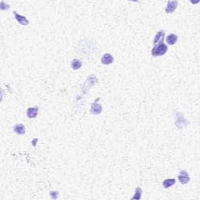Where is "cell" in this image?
Returning <instances> with one entry per match:
<instances>
[{"instance_id": "6da1fadb", "label": "cell", "mask_w": 200, "mask_h": 200, "mask_svg": "<svg viewBox=\"0 0 200 200\" xmlns=\"http://www.w3.org/2000/svg\"><path fill=\"white\" fill-rule=\"evenodd\" d=\"M168 50L167 46L164 44V42L162 43H160L157 46H154V47L152 49V56L154 57H160V56H164V54L167 53Z\"/></svg>"}, {"instance_id": "7a4b0ae2", "label": "cell", "mask_w": 200, "mask_h": 200, "mask_svg": "<svg viewBox=\"0 0 200 200\" xmlns=\"http://www.w3.org/2000/svg\"><path fill=\"white\" fill-rule=\"evenodd\" d=\"M178 178V180H179V181H180L181 184H188V183L190 181L189 174L185 170H182V171H180V173H179Z\"/></svg>"}, {"instance_id": "3957f363", "label": "cell", "mask_w": 200, "mask_h": 200, "mask_svg": "<svg viewBox=\"0 0 200 200\" xmlns=\"http://www.w3.org/2000/svg\"><path fill=\"white\" fill-rule=\"evenodd\" d=\"M98 98H97L95 101V102H93L91 105V109H90V111H91V113H92V114L98 115L102 113V105L98 103Z\"/></svg>"}, {"instance_id": "277c9868", "label": "cell", "mask_w": 200, "mask_h": 200, "mask_svg": "<svg viewBox=\"0 0 200 200\" xmlns=\"http://www.w3.org/2000/svg\"><path fill=\"white\" fill-rule=\"evenodd\" d=\"M13 14H14L15 19H16V20L18 22L19 24H20L21 25H23V26H27L29 24V20H27V17H25V16L19 14V13H16V11L13 12Z\"/></svg>"}, {"instance_id": "5b68a950", "label": "cell", "mask_w": 200, "mask_h": 200, "mask_svg": "<svg viewBox=\"0 0 200 200\" xmlns=\"http://www.w3.org/2000/svg\"><path fill=\"white\" fill-rule=\"evenodd\" d=\"M178 5V1H169V2H167V7H166V13H172L177 9Z\"/></svg>"}, {"instance_id": "8992f818", "label": "cell", "mask_w": 200, "mask_h": 200, "mask_svg": "<svg viewBox=\"0 0 200 200\" xmlns=\"http://www.w3.org/2000/svg\"><path fill=\"white\" fill-rule=\"evenodd\" d=\"M114 61V58L111 54L109 53H105L102 56V59H101V63L103 65H109V64H113Z\"/></svg>"}, {"instance_id": "52a82bcc", "label": "cell", "mask_w": 200, "mask_h": 200, "mask_svg": "<svg viewBox=\"0 0 200 200\" xmlns=\"http://www.w3.org/2000/svg\"><path fill=\"white\" fill-rule=\"evenodd\" d=\"M164 37H165V32H164V31H159L154 38V42H153L154 46H157L158 44L164 42Z\"/></svg>"}, {"instance_id": "ba28073f", "label": "cell", "mask_w": 200, "mask_h": 200, "mask_svg": "<svg viewBox=\"0 0 200 200\" xmlns=\"http://www.w3.org/2000/svg\"><path fill=\"white\" fill-rule=\"evenodd\" d=\"M38 107H31L27 109V116L28 118H35L38 113Z\"/></svg>"}, {"instance_id": "9c48e42d", "label": "cell", "mask_w": 200, "mask_h": 200, "mask_svg": "<svg viewBox=\"0 0 200 200\" xmlns=\"http://www.w3.org/2000/svg\"><path fill=\"white\" fill-rule=\"evenodd\" d=\"M13 131H14L16 134H17V135H23L25 134L26 128L24 126V124H18L14 126V127H13Z\"/></svg>"}, {"instance_id": "30bf717a", "label": "cell", "mask_w": 200, "mask_h": 200, "mask_svg": "<svg viewBox=\"0 0 200 200\" xmlns=\"http://www.w3.org/2000/svg\"><path fill=\"white\" fill-rule=\"evenodd\" d=\"M178 39V35H175V34H171V35H169L167 37L166 40H167V44H169L170 46H173V45L176 43Z\"/></svg>"}, {"instance_id": "8fae6325", "label": "cell", "mask_w": 200, "mask_h": 200, "mask_svg": "<svg viewBox=\"0 0 200 200\" xmlns=\"http://www.w3.org/2000/svg\"><path fill=\"white\" fill-rule=\"evenodd\" d=\"M82 63L80 60L78 59H74L72 61H71V67L72 69L74 70V71H78V70L80 69L81 67Z\"/></svg>"}, {"instance_id": "7c38bea8", "label": "cell", "mask_w": 200, "mask_h": 200, "mask_svg": "<svg viewBox=\"0 0 200 200\" xmlns=\"http://www.w3.org/2000/svg\"><path fill=\"white\" fill-rule=\"evenodd\" d=\"M175 183H176V180L174 178H168L164 181L163 186L164 188H169L171 186H173Z\"/></svg>"}, {"instance_id": "4fadbf2b", "label": "cell", "mask_w": 200, "mask_h": 200, "mask_svg": "<svg viewBox=\"0 0 200 200\" xmlns=\"http://www.w3.org/2000/svg\"><path fill=\"white\" fill-rule=\"evenodd\" d=\"M142 189H141L139 187H138L136 189H135V195L132 197V198L133 199H140L141 196H142Z\"/></svg>"}, {"instance_id": "5bb4252c", "label": "cell", "mask_w": 200, "mask_h": 200, "mask_svg": "<svg viewBox=\"0 0 200 200\" xmlns=\"http://www.w3.org/2000/svg\"><path fill=\"white\" fill-rule=\"evenodd\" d=\"M2 10H5V9H9V5L8 3H5V2H1V6H0Z\"/></svg>"}, {"instance_id": "9a60e30c", "label": "cell", "mask_w": 200, "mask_h": 200, "mask_svg": "<svg viewBox=\"0 0 200 200\" xmlns=\"http://www.w3.org/2000/svg\"><path fill=\"white\" fill-rule=\"evenodd\" d=\"M49 194H50V195H51V197L53 198H58V196H59V192L58 191H50V193H49Z\"/></svg>"}]
</instances>
